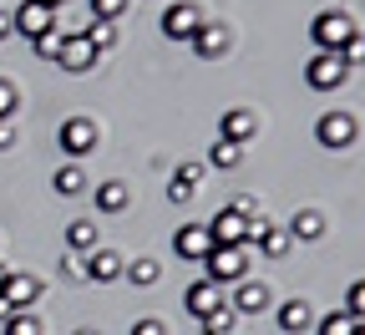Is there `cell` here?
<instances>
[{"mask_svg":"<svg viewBox=\"0 0 365 335\" xmlns=\"http://www.w3.org/2000/svg\"><path fill=\"white\" fill-rule=\"evenodd\" d=\"M309 36H314L319 51H345L350 61H355V51H360V41H355V21H350L345 11H319V16H314V26H309Z\"/></svg>","mask_w":365,"mask_h":335,"instance_id":"6da1fadb","label":"cell"},{"mask_svg":"<svg viewBox=\"0 0 365 335\" xmlns=\"http://www.w3.org/2000/svg\"><path fill=\"white\" fill-rule=\"evenodd\" d=\"M259 224L264 219H239L234 209H218L213 224H208V239H213V249H244V244H254Z\"/></svg>","mask_w":365,"mask_h":335,"instance_id":"7a4b0ae2","label":"cell"},{"mask_svg":"<svg viewBox=\"0 0 365 335\" xmlns=\"http://www.w3.org/2000/svg\"><path fill=\"white\" fill-rule=\"evenodd\" d=\"M345 76H350V56H345V51H319V56L304 66V81H309L314 91H335Z\"/></svg>","mask_w":365,"mask_h":335,"instance_id":"3957f363","label":"cell"},{"mask_svg":"<svg viewBox=\"0 0 365 335\" xmlns=\"http://www.w3.org/2000/svg\"><path fill=\"white\" fill-rule=\"evenodd\" d=\"M203 264H208V284H239L249 269V254L244 249H213Z\"/></svg>","mask_w":365,"mask_h":335,"instance_id":"277c9868","label":"cell"},{"mask_svg":"<svg viewBox=\"0 0 365 335\" xmlns=\"http://www.w3.org/2000/svg\"><path fill=\"white\" fill-rule=\"evenodd\" d=\"M91 148H97V122L91 117H66L61 122V153L66 158H86Z\"/></svg>","mask_w":365,"mask_h":335,"instance_id":"5b68a950","label":"cell"},{"mask_svg":"<svg viewBox=\"0 0 365 335\" xmlns=\"http://www.w3.org/2000/svg\"><path fill=\"white\" fill-rule=\"evenodd\" d=\"M11 31H21V36H46V31H56V11H46V6H36V0H26V6H16L11 11Z\"/></svg>","mask_w":365,"mask_h":335,"instance_id":"8992f818","label":"cell"},{"mask_svg":"<svg viewBox=\"0 0 365 335\" xmlns=\"http://www.w3.org/2000/svg\"><path fill=\"white\" fill-rule=\"evenodd\" d=\"M314 137H319V148H350L355 142V117L350 112H325L314 122Z\"/></svg>","mask_w":365,"mask_h":335,"instance_id":"52a82bcc","label":"cell"},{"mask_svg":"<svg viewBox=\"0 0 365 335\" xmlns=\"http://www.w3.org/2000/svg\"><path fill=\"white\" fill-rule=\"evenodd\" d=\"M198 26H203V11H198V6H188V0L163 11V36H168V41H193V31H198Z\"/></svg>","mask_w":365,"mask_h":335,"instance_id":"ba28073f","label":"cell"},{"mask_svg":"<svg viewBox=\"0 0 365 335\" xmlns=\"http://www.w3.org/2000/svg\"><path fill=\"white\" fill-rule=\"evenodd\" d=\"M56 66H61V71H91V66H97V51L86 46V36H81V31H66V36H61Z\"/></svg>","mask_w":365,"mask_h":335,"instance_id":"9c48e42d","label":"cell"},{"mask_svg":"<svg viewBox=\"0 0 365 335\" xmlns=\"http://www.w3.org/2000/svg\"><path fill=\"white\" fill-rule=\"evenodd\" d=\"M173 249H178L182 259H193V264H203V259L213 254V239H208V224H182V229L173 234Z\"/></svg>","mask_w":365,"mask_h":335,"instance_id":"30bf717a","label":"cell"},{"mask_svg":"<svg viewBox=\"0 0 365 335\" xmlns=\"http://www.w3.org/2000/svg\"><path fill=\"white\" fill-rule=\"evenodd\" d=\"M36 295H41V279H36V274H21V269H11L6 284H0V300H6L11 310H31Z\"/></svg>","mask_w":365,"mask_h":335,"instance_id":"8fae6325","label":"cell"},{"mask_svg":"<svg viewBox=\"0 0 365 335\" xmlns=\"http://www.w3.org/2000/svg\"><path fill=\"white\" fill-rule=\"evenodd\" d=\"M264 305H269V284L264 279H239L234 305H228V310H234V315H259Z\"/></svg>","mask_w":365,"mask_h":335,"instance_id":"7c38bea8","label":"cell"},{"mask_svg":"<svg viewBox=\"0 0 365 335\" xmlns=\"http://www.w3.org/2000/svg\"><path fill=\"white\" fill-rule=\"evenodd\" d=\"M254 132H259V117H254V112H244V107H228V112H223V132H218V137H228V142H239V148H244Z\"/></svg>","mask_w":365,"mask_h":335,"instance_id":"4fadbf2b","label":"cell"},{"mask_svg":"<svg viewBox=\"0 0 365 335\" xmlns=\"http://www.w3.org/2000/svg\"><path fill=\"white\" fill-rule=\"evenodd\" d=\"M122 254H112V249H91V264L81 269V274H91L97 284H112V279H122Z\"/></svg>","mask_w":365,"mask_h":335,"instance_id":"5bb4252c","label":"cell"},{"mask_svg":"<svg viewBox=\"0 0 365 335\" xmlns=\"http://www.w3.org/2000/svg\"><path fill=\"white\" fill-rule=\"evenodd\" d=\"M274 320H279V330H284V335H304V330L314 325V315H309V305H304V300H284Z\"/></svg>","mask_w":365,"mask_h":335,"instance_id":"9a60e30c","label":"cell"},{"mask_svg":"<svg viewBox=\"0 0 365 335\" xmlns=\"http://www.w3.org/2000/svg\"><path fill=\"white\" fill-rule=\"evenodd\" d=\"M193 51H198V56H223V51H228V31L213 26V21H203V26L193 31Z\"/></svg>","mask_w":365,"mask_h":335,"instance_id":"2e32d148","label":"cell"},{"mask_svg":"<svg viewBox=\"0 0 365 335\" xmlns=\"http://www.w3.org/2000/svg\"><path fill=\"white\" fill-rule=\"evenodd\" d=\"M127 204H132V188H127L122 178H107V183L97 188V209H102V214H122Z\"/></svg>","mask_w":365,"mask_h":335,"instance_id":"e0dca14e","label":"cell"},{"mask_svg":"<svg viewBox=\"0 0 365 335\" xmlns=\"http://www.w3.org/2000/svg\"><path fill=\"white\" fill-rule=\"evenodd\" d=\"M254 244L269 254V259H279L289 244H294V239H289V229H279V224H259V234H254Z\"/></svg>","mask_w":365,"mask_h":335,"instance_id":"ac0fdd59","label":"cell"},{"mask_svg":"<svg viewBox=\"0 0 365 335\" xmlns=\"http://www.w3.org/2000/svg\"><path fill=\"white\" fill-rule=\"evenodd\" d=\"M182 300H188V310H193L198 320H203V315H213V310L223 305V300H218V284H208V279H198V284H193V290L182 295Z\"/></svg>","mask_w":365,"mask_h":335,"instance_id":"d6986e66","label":"cell"},{"mask_svg":"<svg viewBox=\"0 0 365 335\" xmlns=\"http://www.w3.org/2000/svg\"><path fill=\"white\" fill-rule=\"evenodd\" d=\"M76 31L86 36V46H91V51H97V56L117 46V26H112V21H91V26H76Z\"/></svg>","mask_w":365,"mask_h":335,"instance_id":"ffe728a7","label":"cell"},{"mask_svg":"<svg viewBox=\"0 0 365 335\" xmlns=\"http://www.w3.org/2000/svg\"><path fill=\"white\" fill-rule=\"evenodd\" d=\"M66 244H71V254H91V249H97V224H91V219H76V224L66 229Z\"/></svg>","mask_w":365,"mask_h":335,"instance_id":"44dd1931","label":"cell"},{"mask_svg":"<svg viewBox=\"0 0 365 335\" xmlns=\"http://www.w3.org/2000/svg\"><path fill=\"white\" fill-rule=\"evenodd\" d=\"M51 183H56V194H61V199H76V194H86V173H81L76 163L56 168V178H51Z\"/></svg>","mask_w":365,"mask_h":335,"instance_id":"7402d4cb","label":"cell"},{"mask_svg":"<svg viewBox=\"0 0 365 335\" xmlns=\"http://www.w3.org/2000/svg\"><path fill=\"white\" fill-rule=\"evenodd\" d=\"M208 163L213 168H239L244 163V148H239V142H228V137H218L213 148H208Z\"/></svg>","mask_w":365,"mask_h":335,"instance_id":"603a6c76","label":"cell"},{"mask_svg":"<svg viewBox=\"0 0 365 335\" xmlns=\"http://www.w3.org/2000/svg\"><path fill=\"white\" fill-rule=\"evenodd\" d=\"M319 234H325V219H319L314 209L294 214V224H289V239H319Z\"/></svg>","mask_w":365,"mask_h":335,"instance_id":"cb8c5ba5","label":"cell"},{"mask_svg":"<svg viewBox=\"0 0 365 335\" xmlns=\"http://www.w3.org/2000/svg\"><path fill=\"white\" fill-rule=\"evenodd\" d=\"M234 320H239L234 310H228V305H218L213 315H203V320H198V330H203V335H228V330H234Z\"/></svg>","mask_w":365,"mask_h":335,"instance_id":"d4e9b609","label":"cell"},{"mask_svg":"<svg viewBox=\"0 0 365 335\" xmlns=\"http://www.w3.org/2000/svg\"><path fill=\"white\" fill-rule=\"evenodd\" d=\"M314 335H360V320H350V315H325L314 325Z\"/></svg>","mask_w":365,"mask_h":335,"instance_id":"484cf974","label":"cell"},{"mask_svg":"<svg viewBox=\"0 0 365 335\" xmlns=\"http://www.w3.org/2000/svg\"><path fill=\"white\" fill-rule=\"evenodd\" d=\"M0 330H6V335H41V320L31 315V310H16L6 325H0Z\"/></svg>","mask_w":365,"mask_h":335,"instance_id":"4316f807","label":"cell"},{"mask_svg":"<svg viewBox=\"0 0 365 335\" xmlns=\"http://www.w3.org/2000/svg\"><path fill=\"white\" fill-rule=\"evenodd\" d=\"M61 36H66L61 26H56V31H46V36H36V41H31V46H36V56H46V61H56V51H61Z\"/></svg>","mask_w":365,"mask_h":335,"instance_id":"83f0119b","label":"cell"},{"mask_svg":"<svg viewBox=\"0 0 365 335\" xmlns=\"http://www.w3.org/2000/svg\"><path fill=\"white\" fill-rule=\"evenodd\" d=\"M122 11H127V0H91V21H112L117 26Z\"/></svg>","mask_w":365,"mask_h":335,"instance_id":"f1b7e54d","label":"cell"},{"mask_svg":"<svg viewBox=\"0 0 365 335\" xmlns=\"http://www.w3.org/2000/svg\"><path fill=\"white\" fill-rule=\"evenodd\" d=\"M122 274H132V284H153L163 269H158V259H137L132 269H122Z\"/></svg>","mask_w":365,"mask_h":335,"instance_id":"f546056e","label":"cell"},{"mask_svg":"<svg viewBox=\"0 0 365 335\" xmlns=\"http://www.w3.org/2000/svg\"><path fill=\"white\" fill-rule=\"evenodd\" d=\"M198 178H203V163H182L173 183H178V188H188V194H193V183H198Z\"/></svg>","mask_w":365,"mask_h":335,"instance_id":"4dcf8cb0","label":"cell"},{"mask_svg":"<svg viewBox=\"0 0 365 335\" xmlns=\"http://www.w3.org/2000/svg\"><path fill=\"white\" fill-rule=\"evenodd\" d=\"M11 112H16V86H11L6 76H0V122H6Z\"/></svg>","mask_w":365,"mask_h":335,"instance_id":"1f68e13d","label":"cell"},{"mask_svg":"<svg viewBox=\"0 0 365 335\" xmlns=\"http://www.w3.org/2000/svg\"><path fill=\"white\" fill-rule=\"evenodd\" d=\"M360 305H365V290H360V284H350V295H345V310H340V315L360 320Z\"/></svg>","mask_w":365,"mask_h":335,"instance_id":"d6a6232c","label":"cell"},{"mask_svg":"<svg viewBox=\"0 0 365 335\" xmlns=\"http://www.w3.org/2000/svg\"><path fill=\"white\" fill-rule=\"evenodd\" d=\"M132 335H168V330H163V320H137Z\"/></svg>","mask_w":365,"mask_h":335,"instance_id":"836d02e7","label":"cell"},{"mask_svg":"<svg viewBox=\"0 0 365 335\" xmlns=\"http://www.w3.org/2000/svg\"><path fill=\"white\" fill-rule=\"evenodd\" d=\"M61 269H66L71 279H81V259H76V254H66V259H61Z\"/></svg>","mask_w":365,"mask_h":335,"instance_id":"e575fe53","label":"cell"},{"mask_svg":"<svg viewBox=\"0 0 365 335\" xmlns=\"http://www.w3.org/2000/svg\"><path fill=\"white\" fill-rule=\"evenodd\" d=\"M11 36V11H0V41Z\"/></svg>","mask_w":365,"mask_h":335,"instance_id":"d590c367","label":"cell"},{"mask_svg":"<svg viewBox=\"0 0 365 335\" xmlns=\"http://www.w3.org/2000/svg\"><path fill=\"white\" fill-rule=\"evenodd\" d=\"M36 6H46V11H61V6H66V0H36Z\"/></svg>","mask_w":365,"mask_h":335,"instance_id":"8d00e7d4","label":"cell"},{"mask_svg":"<svg viewBox=\"0 0 365 335\" xmlns=\"http://www.w3.org/2000/svg\"><path fill=\"white\" fill-rule=\"evenodd\" d=\"M6 274H11V269H6V264H0V284H6Z\"/></svg>","mask_w":365,"mask_h":335,"instance_id":"74e56055","label":"cell"},{"mask_svg":"<svg viewBox=\"0 0 365 335\" xmlns=\"http://www.w3.org/2000/svg\"><path fill=\"white\" fill-rule=\"evenodd\" d=\"M76 335H97V330H76Z\"/></svg>","mask_w":365,"mask_h":335,"instance_id":"f35d334b","label":"cell"}]
</instances>
